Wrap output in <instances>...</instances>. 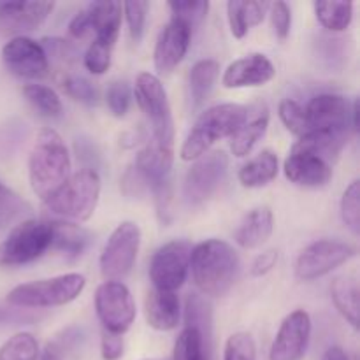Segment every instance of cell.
<instances>
[{"label":"cell","instance_id":"30","mask_svg":"<svg viewBox=\"0 0 360 360\" xmlns=\"http://www.w3.org/2000/svg\"><path fill=\"white\" fill-rule=\"evenodd\" d=\"M172 360H211V336L185 327L176 340Z\"/></svg>","mask_w":360,"mask_h":360},{"label":"cell","instance_id":"4","mask_svg":"<svg viewBox=\"0 0 360 360\" xmlns=\"http://www.w3.org/2000/svg\"><path fill=\"white\" fill-rule=\"evenodd\" d=\"M245 112L246 105L232 104V102L206 109L197 118L195 125L192 127L185 143H183L181 151H179L183 160H197L204 153H207L214 143H218L224 137H231L232 132L241 123V120L245 118Z\"/></svg>","mask_w":360,"mask_h":360},{"label":"cell","instance_id":"5","mask_svg":"<svg viewBox=\"0 0 360 360\" xmlns=\"http://www.w3.org/2000/svg\"><path fill=\"white\" fill-rule=\"evenodd\" d=\"M84 285L86 280L77 273L30 281L14 287L7 294V302L18 308H56L76 301L84 290Z\"/></svg>","mask_w":360,"mask_h":360},{"label":"cell","instance_id":"50","mask_svg":"<svg viewBox=\"0 0 360 360\" xmlns=\"http://www.w3.org/2000/svg\"><path fill=\"white\" fill-rule=\"evenodd\" d=\"M322 360H350V359H348L347 352H345L341 347H330L329 350L323 354Z\"/></svg>","mask_w":360,"mask_h":360},{"label":"cell","instance_id":"21","mask_svg":"<svg viewBox=\"0 0 360 360\" xmlns=\"http://www.w3.org/2000/svg\"><path fill=\"white\" fill-rule=\"evenodd\" d=\"M267 127H269V108L266 102H255V104L248 105L245 118L229 137L232 155L238 158L248 157L257 143L266 136Z\"/></svg>","mask_w":360,"mask_h":360},{"label":"cell","instance_id":"20","mask_svg":"<svg viewBox=\"0 0 360 360\" xmlns=\"http://www.w3.org/2000/svg\"><path fill=\"white\" fill-rule=\"evenodd\" d=\"M53 2H0V28L9 34H23L41 27L51 11Z\"/></svg>","mask_w":360,"mask_h":360},{"label":"cell","instance_id":"19","mask_svg":"<svg viewBox=\"0 0 360 360\" xmlns=\"http://www.w3.org/2000/svg\"><path fill=\"white\" fill-rule=\"evenodd\" d=\"M276 76L274 63L262 53H250L234 60L225 69L221 84L225 88H250L262 86Z\"/></svg>","mask_w":360,"mask_h":360},{"label":"cell","instance_id":"24","mask_svg":"<svg viewBox=\"0 0 360 360\" xmlns=\"http://www.w3.org/2000/svg\"><path fill=\"white\" fill-rule=\"evenodd\" d=\"M274 229L273 211L267 206H259L250 211L236 229L234 239L241 248L253 250L262 246L271 238Z\"/></svg>","mask_w":360,"mask_h":360},{"label":"cell","instance_id":"46","mask_svg":"<svg viewBox=\"0 0 360 360\" xmlns=\"http://www.w3.org/2000/svg\"><path fill=\"white\" fill-rule=\"evenodd\" d=\"M123 338L118 334H111L102 330V341H101V354L104 360H118L123 357Z\"/></svg>","mask_w":360,"mask_h":360},{"label":"cell","instance_id":"7","mask_svg":"<svg viewBox=\"0 0 360 360\" xmlns=\"http://www.w3.org/2000/svg\"><path fill=\"white\" fill-rule=\"evenodd\" d=\"M51 221L25 220L0 243V266L18 267L37 260L51 248Z\"/></svg>","mask_w":360,"mask_h":360},{"label":"cell","instance_id":"37","mask_svg":"<svg viewBox=\"0 0 360 360\" xmlns=\"http://www.w3.org/2000/svg\"><path fill=\"white\" fill-rule=\"evenodd\" d=\"M278 115H280V120L283 122V125L287 127L292 134H295L299 139L308 134V122H306L304 105L299 104L297 101L283 98V101L280 102V108H278Z\"/></svg>","mask_w":360,"mask_h":360},{"label":"cell","instance_id":"47","mask_svg":"<svg viewBox=\"0 0 360 360\" xmlns=\"http://www.w3.org/2000/svg\"><path fill=\"white\" fill-rule=\"evenodd\" d=\"M278 262V252L276 250H267V252L260 253V255L255 257V260L252 262V267H250V273L252 276L260 278V276H266L267 273L274 269Z\"/></svg>","mask_w":360,"mask_h":360},{"label":"cell","instance_id":"41","mask_svg":"<svg viewBox=\"0 0 360 360\" xmlns=\"http://www.w3.org/2000/svg\"><path fill=\"white\" fill-rule=\"evenodd\" d=\"M257 347L248 333H236L225 343L224 360H255Z\"/></svg>","mask_w":360,"mask_h":360},{"label":"cell","instance_id":"1","mask_svg":"<svg viewBox=\"0 0 360 360\" xmlns=\"http://www.w3.org/2000/svg\"><path fill=\"white\" fill-rule=\"evenodd\" d=\"M239 255L229 243L207 239L193 246L190 269L200 294L221 297L236 283L239 274Z\"/></svg>","mask_w":360,"mask_h":360},{"label":"cell","instance_id":"9","mask_svg":"<svg viewBox=\"0 0 360 360\" xmlns=\"http://www.w3.org/2000/svg\"><path fill=\"white\" fill-rule=\"evenodd\" d=\"M141 246L136 221H122L109 236L101 253V273L105 281H120L132 271Z\"/></svg>","mask_w":360,"mask_h":360},{"label":"cell","instance_id":"48","mask_svg":"<svg viewBox=\"0 0 360 360\" xmlns=\"http://www.w3.org/2000/svg\"><path fill=\"white\" fill-rule=\"evenodd\" d=\"M88 32H91L90 14H88V9H83L70 20L69 34L72 35L74 39H83L86 37Z\"/></svg>","mask_w":360,"mask_h":360},{"label":"cell","instance_id":"2","mask_svg":"<svg viewBox=\"0 0 360 360\" xmlns=\"http://www.w3.org/2000/svg\"><path fill=\"white\" fill-rule=\"evenodd\" d=\"M69 176L70 155L62 136L53 129H42L28 157V179L32 190L44 202Z\"/></svg>","mask_w":360,"mask_h":360},{"label":"cell","instance_id":"39","mask_svg":"<svg viewBox=\"0 0 360 360\" xmlns=\"http://www.w3.org/2000/svg\"><path fill=\"white\" fill-rule=\"evenodd\" d=\"M132 102V91L125 81H112L105 90V104L116 118H123L129 112Z\"/></svg>","mask_w":360,"mask_h":360},{"label":"cell","instance_id":"3","mask_svg":"<svg viewBox=\"0 0 360 360\" xmlns=\"http://www.w3.org/2000/svg\"><path fill=\"white\" fill-rule=\"evenodd\" d=\"M98 197L101 176L94 169H81L44 200V210L63 220L86 221L97 207Z\"/></svg>","mask_w":360,"mask_h":360},{"label":"cell","instance_id":"33","mask_svg":"<svg viewBox=\"0 0 360 360\" xmlns=\"http://www.w3.org/2000/svg\"><path fill=\"white\" fill-rule=\"evenodd\" d=\"M39 343L30 333H18L0 347V360H37Z\"/></svg>","mask_w":360,"mask_h":360},{"label":"cell","instance_id":"38","mask_svg":"<svg viewBox=\"0 0 360 360\" xmlns=\"http://www.w3.org/2000/svg\"><path fill=\"white\" fill-rule=\"evenodd\" d=\"M341 218L354 234L360 232V181L355 179L341 197Z\"/></svg>","mask_w":360,"mask_h":360},{"label":"cell","instance_id":"25","mask_svg":"<svg viewBox=\"0 0 360 360\" xmlns=\"http://www.w3.org/2000/svg\"><path fill=\"white\" fill-rule=\"evenodd\" d=\"M51 248L67 260L79 259L90 245L91 234L79 225L70 224V221H51Z\"/></svg>","mask_w":360,"mask_h":360},{"label":"cell","instance_id":"23","mask_svg":"<svg viewBox=\"0 0 360 360\" xmlns=\"http://www.w3.org/2000/svg\"><path fill=\"white\" fill-rule=\"evenodd\" d=\"M86 9L90 14L91 30L95 32L94 41L109 46V48H115L120 27H122V4L104 0V2H91Z\"/></svg>","mask_w":360,"mask_h":360},{"label":"cell","instance_id":"34","mask_svg":"<svg viewBox=\"0 0 360 360\" xmlns=\"http://www.w3.org/2000/svg\"><path fill=\"white\" fill-rule=\"evenodd\" d=\"M60 86L62 90L69 95L74 101L81 102V104H97L98 101V91L94 86L91 81H88L86 77L77 76V74H65V76L60 79Z\"/></svg>","mask_w":360,"mask_h":360},{"label":"cell","instance_id":"26","mask_svg":"<svg viewBox=\"0 0 360 360\" xmlns=\"http://www.w3.org/2000/svg\"><path fill=\"white\" fill-rule=\"evenodd\" d=\"M269 11V2L257 0H231L227 4L229 27L236 39H243L253 27L262 23L264 16Z\"/></svg>","mask_w":360,"mask_h":360},{"label":"cell","instance_id":"29","mask_svg":"<svg viewBox=\"0 0 360 360\" xmlns=\"http://www.w3.org/2000/svg\"><path fill=\"white\" fill-rule=\"evenodd\" d=\"M218 76H220V63L217 60L204 58L193 63L188 76L190 97H192L193 108H199L210 98Z\"/></svg>","mask_w":360,"mask_h":360},{"label":"cell","instance_id":"45","mask_svg":"<svg viewBox=\"0 0 360 360\" xmlns=\"http://www.w3.org/2000/svg\"><path fill=\"white\" fill-rule=\"evenodd\" d=\"M27 211V204L16 192L0 181V224Z\"/></svg>","mask_w":360,"mask_h":360},{"label":"cell","instance_id":"6","mask_svg":"<svg viewBox=\"0 0 360 360\" xmlns=\"http://www.w3.org/2000/svg\"><path fill=\"white\" fill-rule=\"evenodd\" d=\"M136 101L151 125L153 141L172 150L174 144V120L164 84L155 74L141 72L136 79Z\"/></svg>","mask_w":360,"mask_h":360},{"label":"cell","instance_id":"44","mask_svg":"<svg viewBox=\"0 0 360 360\" xmlns=\"http://www.w3.org/2000/svg\"><path fill=\"white\" fill-rule=\"evenodd\" d=\"M269 14H271V23H273L274 34L280 41L290 35L292 28V11L287 2L283 0H276V2L269 4Z\"/></svg>","mask_w":360,"mask_h":360},{"label":"cell","instance_id":"15","mask_svg":"<svg viewBox=\"0 0 360 360\" xmlns=\"http://www.w3.org/2000/svg\"><path fill=\"white\" fill-rule=\"evenodd\" d=\"M309 132H329L348 136L350 132V105L347 98L334 94L313 97L304 108Z\"/></svg>","mask_w":360,"mask_h":360},{"label":"cell","instance_id":"27","mask_svg":"<svg viewBox=\"0 0 360 360\" xmlns=\"http://www.w3.org/2000/svg\"><path fill=\"white\" fill-rule=\"evenodd\" d=\"M278 171H280L278 155L271 150H264L239 169L238 179L246 188H262L276 178Z\"/></svg>","mask_w":360,"mask_h":360},{"label":"cell","instance_id":"43","mask_svg":"<svg viewBox=\"0 0 360 360\" xmlns=\"http://www.w3.org/2000/svg\"><path fill=\"white\" fill-rule=\"evenodd\" d=\"M41 46L44 49L46 56H48V62L49 58H53L55 62L62 63V65H69V63H74L77 60V49L69 41H63V39L58 37H46L42 39Z\"/></svg>","mask_w":360,"mask_h":360},{"label":"cell","instance_id":"36","mask_svg":"<svg viewBox=\"0 0 360 360\" xmlns=\"http://www.w3.org/2000/svg\"><path fill=\"white\" fill-rule=\"evenodd\" d=\"M172 18L183 21L190 28L199 27L207 16L210 11V2L207 0H186V2H169Z\"/></svg>","mask_w":360,"mask_h":360},{"label":"cell","instance_id":"10","mask_svg":"<svg viewBox=\"0 0 360 360\" xmlns=\"http://www.w3.org/2000/svg\"><path fill=\"white\" fill-rule=\"evenodd\" d=\"M95 311L105 333L123 336L136 319V302L122 281H104L95 292Z\"/></svg>","mask_w":360,"mask_h":360},{"label":"cell","instance_id":"13","mask_svg":"<svg viewBox=\"0 0 360 360\" xmlns=\"http://www.w3.org/2000/svg\"><path fill=\"white\" fill-rule=\"evenodd\" d=\"M192 243L185 239H174L165 243L151 257L150 278L153 288L165 292H176L186 281L192 257Z\"/></svg>","mask_w":360,"mask_h":360},{"label":"cell","instance_id":"49","mask_svg":"<svg viewBox=\"0 0 360 360\" xmlns=\"http://www.w3.org/2000/svg\"><path fill=\"white\" fill-rule=\"evenodd\" d=\"M39 360H62V348L56 343H49L44 352L39 355Z\"/></svg>","mask_w":360,"mask_h":360},{"label":"cell","instance_id":"28","mask_svg":"<svg viewBox=\"0 0 360 360\" xmlns=\"http://www.w3.org/2000/svg\"><path fill=\"white\" fill-rule=\"evenodd\" d=\"M330 295L338 311L354 329L359 327V281L355 274H341L330 283Z\"/></svg>","mask_w":360,"mask_h":360},{"label":"cell","instance_id":"51","mask_svg":"<svg viewBox=\"0 0 360 360\" xmlns=\"http://www.w3.org/2000/svg\"><path fill=\"white\" fill-rule=\"evenodd\" d=\"M144 360H162V359H144Z\"/></svg>","mask_w":360,"mask_h":360},{"label":"cell","instance_id":"14","mask_svg":"<svg viewBox=\"0 0 360 360\" xmlns=\"http://www.w3.org/2000/svg\"><path fill=\"white\" fill-rule=\"evenodd\" d=\"M6 69L21 79H41L48 76L49 62L41 42L25 35H16L2 48Z\"/></svg>","mask_w":360,"mask_h":360},{"label":"cell","instance_id":"12","mask_svg":"<svg viewBox=\"0 0 360 360\" xmlns=\"http://www.w3.org/2000/svg\"><path fill=\"white\" fill-rule=\"evenodd\" d=\"M357 250L350 243L340 239H319L306 246L295 259V276L311 281L329 274L355 257Z\"/></svg>","mask_w":360,"mask_h":360},{"label":"cell","instance_id":"40","mask_svg":"<svg viewBox=\"0 0 360 360\" xmlns=\"http://www.w3.org/2000/svg\"><path fill=\"white\" fill-rule=\"evenodd\" d=\"M123 14H125L127 25H129V34L132 41L141 42L144 34V27H146L148 11H150V2H125L122 4Z\"/></svg>","mask_w":360,"mask_h":360},{"label":"cell","instance_id":"32","mask_svg":"<svg viewBox=\"0 0 360 360\" xmlns=\"http://www.w3.org/2000/svg\"><path fill=\"white\" fill-rule=\"evenodd\" d=\"M23 95L34 105V109H37L46 118H58V116H62V101H60L58 94L53 88L37 83L27 84V86H23Z\"/></svg>","mask_w":360,"mask_h":360},{"label":"cell","instance_id":"42","mask_svg":"<svg viewBox=\"0 0 360 360\" xmlns=\"http://www.w3.org/2000/svg\"><path fill=\"white\" fill-rule=\"evenodd\" d=\"M111 51L112 48H109V46L101 44L97 41L91 42L83 56V63L86 70H90L91 74H97V76L104 74L111 67Z\"/></svg>","mask_w":360,"mask_h":360},{"label":"cell","instance_id":"22","mask_svg":"<svg viewBox=\"0 0 360 360\" xmlns=\"http://www.w3.org/2000/svg\"><path fill=\"white\" fill-rule=\"evenodd\" d=\"M144 313H146L148 326L155 330H172L178 327L179 315V299L174 292L158 290L151 288L144 299Z\"/></svg>","mask_w":360,"mask_h":360},{"label":"cell","instance_id":"16","mask_svg":"<svg viewBox=\"0 0 360 360\" xmlns=\"http://www.w3.org/2000/svg\"><path fill=\"white\" fill-rule=\"evenodd\" d=\"M311 338V319L304 309H295L285 316L271 345L269 360H301Z\"/></svg>","mask_w":360,"mask_h":360},{"label":"cell","instance_id":"8","mask_svg":"<svg viewBox=\"0 0 360 360\" xmlns=\"http://www.w3.org/2000/svg\"><path fill=\"white\" fill-rule=\"evenodd\" d=\"M134 169L139 172L144 185L150 186V190L153 192L160 220L164 224H167L169 204H171L172 197V150L160 146L155 141H151L150 144L144 146V150L139 151Z\"/></svg>","mask_w":360,"mask_h":360},{"label":"cell","instance_id":"11","mask_svg":"<svg viewBox=\"0 0 360 360\" xmlns=\"http://www.w3.org/2000/svg\"><path fill=\"white\" fill-rule=\"evenodd\" d=\"M229 169V157L225 151H207L193 160L183 185V195L190 206H200L214 195L224 183Z\"/></svg>","mask_w":360,"mask_h":360},{"label":"cell","instance_id":"31","mask_svg":"<svg viewBox=\"0 0 360 360\" xmlns=\"http://www.w3.org/2000/svg\"><path fill=\"white\" fill-rule=\"evenodd\" d=\"M316 20L330 32H343L350 27L354 18L352 2H315Z\"/></svg>","mask_w":360,"mask_h":360},{"label":"cell","instance_id":"18","mask_svg":"<svg viewBox=\"0 0 360 360\" xmlns=\"http://www.w3.org/2000/svg\"><path fill=\"white\" fill-rule=\"evenodd\" d=\"M192 28L172 18L160 30L155 44L153 63L158 74H171L185 58L192 41Z\"/></svg>","mask_w":360,"mask_h":360},{"label":"cell","instance_id":"35","mask_svg":"<svg viewBox=\"0 0 360 360\" xmlns=\"http://www.w3.org/2000/svg\"><path fill=\"white\" fill-rule=\"evenodd\" d=\"M185 320L186 327H192L206 336H211V308L200 295L193 294L186 299Z\"/></svg>","mask_w":360,"mask_h":360},{"label":"cell","instance_id":"17","mask_svg":"<svg viewBox=\"0 0 360 360\" xmlns=\"http://www.w3.org/2000/svg\"><path fill=\"white\" fill-rule=\"evenodd\" d=\"M283 171L288 181L308 188L326 186L333 179V165L299 144H294L285 158Z\"/></svg>","mask_w":360,"mask_h":360}]
</instances>
